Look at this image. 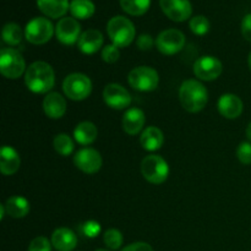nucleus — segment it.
<instances>
[{
    "label": "nucleus",
    "mask_w": 251,
    "mask_h": 251,
    "mask_svg": "<svg viewBox=\"0 0 251 251\" xmlns=\"http://www.w3.org/2000/svg\"><path fill=\"white\" fill-rule=\"evenodd\" d=\"M26 70V63L21 54L12 48H2L0 51V71L6 78H19Z\"/></svg>",
    "instance_id": "6e6552de"
},
{
    "label": "nucleus",
    "mask_w": 251,
    "mask_h": 251,
    "mask_svg": "<svg viewBox=\"0 0 251 251\" xmlns=\"http://www.w3.org/2000/svg\"><path fill=\"white\" fill-rule=\"evenodd\" d=\"M120 6L131 16H142L149 11L151 0H120Z\"/></svg>",
    "instance_id": "a878e982"
},
{
    "label": "nucleus",
    "mask_w": 251,
    "mask_h": 251,
    "mask_svg": "<svg viewBox=\"0 0 251 251\" xmlns=\"http://www.w3.org/2000/svg\"><path fill=\"white\" fill-rule=\"evenodd\" d=\"M190 26L191 32L196 36H205L206 33H208L211 28V24L208 21V19L206 16H202V15H198V16H194L193 19L190 20Z\"/></svg>",
    "instance_id": "c85d7f7f"
},
{
    "label": "nucleus",
    "mask_w": 251,
    "mask_h": 251,
    "mask_svg": "<svg viewBox=\"0 0 251 251\" xmlns=\"http://www.w3.org/2000/svg\"><path fill=\"white\" fill-rule=\"evenodd\" d=\"M2 41L9 46H17L21 43L22 41V29L15 22H7L4 27H2L1 32Z\"/></svg>",
    "instance_id": "bb28decb"
},
{
    "label": "nucleus",
    "mask_w": 251,
    "mask_h": 251,
    "mask_svg": "<svg viewBox=\"0 0 251 251\" xmlns=\"http://www.w3.org/2000/svg\"><path fill=\"white\" fill-rule=\"evenodd\" d=\"M242 34L247 41L251 42V14L245 15L242 21Z\"/></svg>",
    "instance_id": "c9c22d12"
},
{
    "label": "nucleus",
    "mask_w": 251,
    "mask_h": 251,
    "mask_svg": "<svg viewBox=\"0 0 251 251\" xmlns=\"http://www.w3.org/2000/svg\"><path fill=\"white\" fill-rule=\"evenodd\" d=\"M145 113L139 108H130L123 118V129L129 135H137L145 125Z\"/></svg>",
    "instance_id": "aec40b11"
},
{
    "label": "nucleus",
    "mask_w": 251,
    "mask_h": 251,
    "mask_svg": "<svg viewBox=\"0 0 251 251\" xmlns=\"http://www.w3.org/2000/svg\"><path fill=\"white\" fill-rule=\"evenodd\" d=\"M96 251H112V250H108V249H98V250H96Z\"/></svg>",
    "instance_id": "a19ab883"
},
{
    "label": "nucleus",
    "mask_w": 251,
    "mask_h": 251,
    "mask_svg": "<svg viewBox=\"0 0 251 251\" xmlns=\"http://www.w3.org/2000/svg\"><path fill=\"white\" fill-rule=\"evenodd\" d=\"M181 105L189 113H199L208 102V92L205 86L196 80H186L179 90Z\"/></svg>",
    "instance_id": "f03ea898"
},
{
    "label": "nucleus",
    "mask_w": 251,
    "mask_h": 251,
    "mask_svg": "<svg viewBox=\"0 0 251 251\" xmlns=\"http://www.w3.org/2000/svg\"><path fill=\"white\" fill-rule=\"evenodd\" d=\"M43 109L50 119H60L66 113L65 98L58 92H49L43 100Z\"/></svg>",
    "instance_id": "dca6fc26"
},
{
    "label": "nucleus",
    "mask_w": 251,
    "mask_h": 251,
    "mask_svg": "<svg viewBox=\"0 0 251 251\" xmlns=\"http://www.w3.org/2000/svg\"><path fill=\"white\" fill-rule=\"evenodd\" d=\"M6 210H5V205H0V220H4V216Z\"/></svg>",
    "instance_id": "4c0bfd02"
},
{
    "label": "nucleus",
    "mask_w": 251,
    "mask_h": 251,
    "mask_svg": "<svg viewBox=\"0 0 251 251\" xmlns=\"http://www.w3.org/2000/svg\"><path fill=\"white\" fill-rule=\"evenodd\" d=\"M159 6L163 14L174 22L186 21L193 14L190 0H159Z\"/></svg>",
    "instance_id": "9b49d317"
},
{
    "label": "nucleus",
    "mask_w": 251,
    "mask_h": 251,
    "mask_svg": "<svg viewBox=\"0 0 251 251\" xmlns=\"http://www.w3.org/2000/svg\"><path fill=\"white\" fill-rule=\"evenodd\" d=\"M141 173L151 184L164 183L169 176V166L166 159L157 154H150L141 162Z\"/></svg>",
    "instance_id": "20e7f679"
},
{
    "label": "nucleus",
    "mask_w": 251,
    "mask_h": 251,
    "mask_svg": "<svg viewBox=\"0 0 251 251\" xmlns=\"http://www.w3.org/2000/svg\"><path fill=\"white\" fill-rule=\"evenodd\" d=\"M127 80L135 90L140 92H151L158 87L159 76L158 73L150 66H137L130 71Z\"/></svg>",
    "instance_id": "0eeeda50"
},
{
    "label": "nucleus",
    "mask_w": 251,
    "mask_h": 251,
    "mask_svg": "<svg viewBox=\"0 0 251 251\" xmlns=\"http://www.w3.org/2000/svg\"><path fill=\"white\" fill-rule=\"evenodd\" d=\"M37 6L46 16L60 19L70 10L69 0H37Z\"/></svg>",
    "instance_id": "412c9836"
},
{
    "label": "nucleus",
    "mask_w": 251,
    "mask_h": 251,
    "mask_svg": "<svg viewBox=\"0 0 251 251\" xmlns=\"http://www.w3.org/2000/svg\"><path fill=\"white\" fill-rule=\"evenodd\" d=\"M21 166V158L15 149L11 146H2L0 153V169L4 176H12Z\"/></svg>",
    "instance_id": "6ab92c4d"
},
{
    "label": "nucleus",
    "mask_w": 251,
    "mask_h": 251,
    "mask_svg": "<svg viewBox=\"0 0 251 251\" xmlns=\"http://www.w3.org/2000/svg\"><path fill=\"white\" fill-rule=\"evenodd\" d=\"M156 46L164 55H174L185 46V36L176 28L164 29L157 37Z\"/></svg>",
    "instance_id": "1a4fd4ad"
},
{
    "label": "nucleus",
    "mask_w": 251,
    "mask_h": 251,
    "mask_svg": "<svg viewBox=\"0 0 251 251\" xmlns=\"http://www.w3.org/2000/svg\"><path fill=\"white\" fill-rule=\"evenodd\" d=\"M55 33L53 24L46 17H34L25 28V38L32 44L41 46L50 41L53 34Z\"/></svg>",
    "instance_id": "423d86ee"
},
{
    "label": "nucleus",
    "mask_w": 251,
    "mask_h": 251,
    "mask_svg": "<svg viewBox=\"0 0 251 251\" xmlns=\"http://www.w3.org/2000/svg\"><path fill=\"white\" fill-rule=\"evenodd\" d=\"M103 100L112 109H125L131 103V96L125 87L118 83H109L103 91Z\"/></svg>",
    "instance_id": "4468645a"
},
{
    "label": "nucleus",
    "mask_w": 251,
    "mask_h": 251,
    "mask_svg": "<svg viewBox=\"0 0 251 251\" xmlns=\"http://www.w3.org/2000/svg\"><path fill=\"white\" fill-rule=\"evenodd\" d=\"M223 66L220 59L212 55H205L199 58L194 64V74L196 77L203 81H213L222 74Z\"/></svg>",
    "instance_id": "9d476101"
},
{
    "label": "nucleus",
    "mask_w": 251,
    "mask_h": 251,
    "mask_svg": "<svg viewBox=\"0 0 251 251\" xmlns=\"http://www.w3.org/2000/svg\"><path fill=\"white\" fill-rule=\"evenodd\" d=\"M247 137L249 139V141L251 142V123L249 125H248V127H247Z\"/></svg>",
    "instance_id": "58836bf2"
},
{
    "label": "nucleus",
    "mask_w": 251,
    "mask_h": 251,
    "mask_svg": "<svg viewBox=\"0 0 251 251\" xmlns=\"http://www.w3.org/2000/svg\"><path fill=\"white\" fill-rule=\"evenodd\" d=\"M74 163L83 173L95 174L102 168L103 161L97 150L87 147V149H82L76 152L74 157Z\"/></svg>",
    "instance_id": "ddd939ff"
},
{
    "label": "nucleus",
    "mask_w": 251,
    "mask_h": 251,
    "mask_svg": "<svg viewBox=\"0 0 251 251\" xmlns=\"http://www.w3.org/2000/svg\"><path fill=\"white\" fill-rule=\"evenodd\" d=\"M81 26L74 17H63L55 26V36L60 43L73 46L81 37Z\"/></svg>",
    "instance_id": "f8f14e48"
},
{
    "label": "nucleus",
    "mask_w": 251,
    "mask_h": 251,
    "mask_svg": "<svg viewBox=\"0 0 251 251\" xmlns=\"http://www.w3.org/2000/svg\"><path fill=\"white\" fill-rule=\"evenodd\" d=\"M78 49L83 54H95L102 48L103 46V34L98 29H87L82 32L80 39L77 42Z\"/></svg>",
    "instance_id": "a211bd4d"
},
{
    "label": "nucleus",
    "mask_w": 251,
    "mask_h": 251,
    "mask_svg": "<svg viewBox=\"0 0 251 251\" xmlns=\"http://www.w3.org/2000/svg\"><path fill=\"white\" fill-rule=\"evenodd\" d=\"M136 44L137 47H139L140 50H150V49H152V47H153L154 41L153 38H152L151 34L144 33L141 34V36H139Z\"/></svg>",
    "instance_id": "f704fd0d"
},
{
    "label": "nucleus",
    "mask_w": 251,
    "mask_h": 251,
    "mask_svg": "<svg viewBox=\"0 0 251 251\" xmlns=\"http://www.w3.org/2000/svg\"><path fill=\"white\" fill-rule=\"evenodd\" d=\"M25 83L33 93H47L54 87V70L46 61H34L25 73Z\"/></svg>",
    "instance_id": "f257e3e1"
},
{
    "label": "nucleus",
    "mask_w": 251,
    "mask_h": 251,
    "mask_svg": "<svg viewBox=\"0 0 251 251\" xmlns=\"http://www.w3.org/2000/svg\"><path fill=\"white\" fill-rule=\"evenodd\" d=\"M53 145L55 151L64 157L73 153L74 149H75V145H74L73 139L66 134L56 135V136L54 137Z\"/></svg>",
    "instance_id": "cd10ccee"
},
{
    "label": "nucleus",
    "mask_w": 251,
    "mask_h": 251,
    "mask_svg": "<svg viewBox=\"0 0 251 251\" xmlns=\"http://www.w3.org/2000/svg\"><path fill=\"white\" fill-rule=\"evenodd\" d=\"M123 240L124 239H123L122 232L118 229H114V228L108 229L107 232L104 233V235H103V242H104L105 247L109 250L120 249V247H122L123 244Z\"/></svg>",
    "instance_id": "c756f323"
},
{
    "label": "nucleus",
    "mask_w": 251,
    "mask_h": 251,
    "mask_svg": "<svg viewBox=\"0 0 251 251\" xmlns=\"http://www.w3.org/2000/svg\"><path fill=\"white\" fill-rule=\"evenodd\" d=\"M63 90L66 97L73 100H83L92 92V82L90 77L83 74L74 73L65 77Z\"/></svg>",
    "instance_id": "39448f33"
},
{
    "label": "nucleus",
    "mask_w": 251,
    "mask_h": 251,
    "mask_svg": "<svg viewBox=\"0 0 251 251\" xmlns=\"http://www.w3.org/2000/svg\"><path fill=\"white\" fill-rule=\"evenodd\" d=\"M237 157L240 163L249 166L251 164V142H242L237 149Z\"/></svg>",
    "instance_id": "473e14b6"
},
{
    "label": "nucleus",
    "mask_w": 251,
    "mask_h": 251,
    "mask_svg": "<svg viewBox=\"0 0 251 251\" xmlns=\"http://www.w3.org/2000/svg\"><path fill=\"white\" fill-rule=\"evenodd\" d=\"M29 202L27 199L22 196H11L6 200L5 210L6 213L12 218H24L29 212Z\"/></svg>",
    "instance_id": "b1692460"
},
{
    "label": "nucleus",
    "mask_w": 251,
    "mask_h": 251,
    "mask_svg": "<svg viewBox=\"0 0 251 251\" xmlns=\"http://www.w3.org/2000/svg\"><path fill=\"white\" fill-rule=\"evenodd\" d=\"M98 136V130L93 123L91 122H82L78 125H76L74 130V137L76 142H78L82 146L93 144Z\"/></svg>",
    "instance_id": "5701e85b"
},
{
    "label": "nucleus",
    "mask_w": 251,
    "mask_h": 251,
    "mask_svg": "<svg viewBox=\"0 0 251 251\" xmlns=\"http://www.w3.org/2000/svg\"><path fill=\"white\" fill-rule=\"evenodd\" d=\"M218 112L227 119H237L243 113V102L238 96L226 93L218 100Z\"/></svg>",
    "instance_id": "2eb2a0df"
},
{
    "label": "nucleus",
    "mask_w": 251,
    "mask_h": 251,
    "mask_svg": "<svg viewBox=\"0 0 251 251\" xmlns=\"http://www.w3.org/2000/svg\"><path fill=\"white\" fill-rule=\"evenodd\" d=\"M28 251H51V242L46 237H37L29 243Z\"/></svg>",
    "instance_id": "72a5a7b5"
},
{
    "label": "nucleus",
    "mask_w": 251,
    "mask_h": 251,
    "mask_svg": "<svg viewBox=\"0 0 251 251\" xmlns=\"http://www.w3.org/2000/svg\"><path fill=\"white\" fill-rule=\"evenodd\" d=\"M163 132L157 126H149L147 129L144 130V132L140 136V144H141L142 149L150 152L157 151V150L161 149L163 146Z\"/></svg>",
    "instance_id": "4be33fe9"
},
{
    "label": "nucleus",
    "mask_w": 251,
    "mask_h": 251,
    "mask_svg": "<svg viewBox=\"0 0 251 251\" xmlns=\"http://www.w3.org/2000/svg\"><path fill=\"white\" fill-rule=\"evenodd\" d=\"M107 32L110 41L118 48L130 46L135 38V26L127 17L114 16L108 21Z\"/></svg>",
    "instance_id": "7ed1b4c3"
},
{
    "label": "nucleus",
    "mask_w": 251,
    "mask_h": 251,
    "mask_svg": "<svg viewBox=\"0 0 251 251\" xmlns=\"http://www.w3.org/2000/svg\"><path fill=\"white\" fill-rule=\"evenodd\" d=\"M120 51L119 48L114 44H108L102 49V59L108 64H114L119 60Z\"/></svg>",
    "instance_id": "2f4dec72"
},
{
    "label": "nucleus",
    "mask_w": 251,
    "mask_h": 251,
    "mask_svg": "<svg viewBox=\"0 0 251 251\" xmlns=\"http://www.w3.org/2000/svg\"><path fill=\"white\" fill-rule=\"evenodd\" d=\"M78 230L81 232V234L85 235L86 238H93L98 237L100 233V225L97 222V221H86V222L81 223L80 227H78Z\"/></svg>",
    "instance_id": "7c9ffc66"
},
{
    "label": "nucleus",
    "mask_w": 251,
    "mask_h": 251,
    "mask_svg": "<svg viewBox=\"0 0 251 251\" xmlns=\"http://www.w3.org/2000/svg\"><path fill=\"white\" fill-rule=\"evenodd\" d=\"M96 6L92 0H71L70 12L74 19L87 20L95 15Z\"/></svg>",
    "instance_id": "393cba45"
},
{
    "label": "nucleus",
    "mask_w": 251,
    "mask_h": 251,
    "mask_svg": "<svg viewBox=\"0 0 251 251\" xmlns=\"http://www.w3.org/2000/svg\"><path fill=\"white\" fill-rule=\"evenodd\" d=\"M122 251H153V249H152L151 245L147 244V243L136 242L125 247L124 249H122Z\"/></svg>",
    "instance_id": "e433bc0d"
},
{
    "label": "nucleus",
    "mask_w": 251,
    "mask_h": 251,
    "mask_svg": "<svg viewBox=\"0 0 251 251\" xmlns=\"http://www.w3.org/2000/svg\"><path fill=\"white\" fill-rule=\"evenodd\" d=\"M51 245L58 251H73L77 245V235L69 228H58L51 234Z\"/></svg>",
    "instance_id": "f3484780"
},
{
    "label": "nucleus",
    "mask_w": 251,
    "mask_h": 251,
    "mask_svg": "<svg viewBox=\"0 0 251 251\" xmlns=\"http://www.w3.org/2000/svg\"><path fill=\"white\" fill-rule=\"evenodd\" d=\"M248 61H249V68H250V70H251V51H250V54H249V59H248Z\"/></svg>",
    "instance_id": "ea45409f"
}]
</instances>
